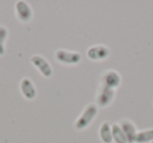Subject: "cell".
<instances>
[{"label": "cell", "mask_w": 153, "mask_h": 143, "mask_svg": "<svg viewBox=\"0 0 153 143\" xmlns=\"http://www.w3.org/2000/svg\"><path fill=\"white\" fill-rule=\"evenodd\" d=\"M99 114V107L96 103L90 102L84 106L80 115L74 120V128L78 132L85 130L90 126V124L96 120Z\"/></svg>", "instance_id": "1"}, {"label": "cell", "mask_w": 153, "mask_h": 143, "mask_svg": "<svg viewBox=\"0 0 153 143\" xmlns=\"http://www.w3.org/2000/svg\"><path fill=\"white\" fill-rule=\"evenodd\" d=\"M53 58L58 63L65 66H74L81 62L82 54L76 51L65 49H58L53 53Z\"/></svg>", "instance_id": "2"}, {"label": "cell", "mask_w": 153, "mask_h": 143, "mask_svg": "<svg viewBox=\"0 0 153 143\" xmlns=\"http://www.w3.org/2000/svg\"><path fill=\"white\" fill-rule=\"evenodd\" d=\"M115 95H117V91L107 88L103 84H99L96 92L94 103L98 105L99 109H107L112 105L115 99Z\"/></svg>", "instance_id": "3"}, {"label": "cell", "mask_w": 153, "mask_h": 143, "mask_svg": "<svg viewBox=\"0 0 153 143\" xmlns=\"http://www.w3.org/2000/svg\"><path fill=\"white\" fill-rule=\"evenodd\" d=\"M30 61L33 64V66L38 70V72L42 77L46 78V79H49V78L53 77V68L45 57H43L41 55H33L30 56Z\"/></svg>", "instance_id": "4"}, {"label": "cell", "mask_w": 153, "mask_h": 143, "mask_svg": "<svg viewBox=\"0 0 153 143\" xmlns=\"http://www.w3.org/2000/svg\"><path fill=\"white\" fill-rule=\"evenodd\" d=\"M111 51L105 44H94L91 45L86 51V56L89 60L94 62L104 61L110 57Z\"/></svg>", "instance_id": "5"}, {"label": "cell", "mask_w": 153, "mask_h": 143, "mask_svg": "<svg viewBox=\"0 0 153 143\" xmlns=\"http://www.w3.org/2000/svg\"><path fill=\"white\" fill-rule=\"evenodd\" d=\"M122 76L121 74L115 70H106L101 75L100 84L107 86L109 88L117 91L122 85Z\"/></svg>", "instance_id": "6"}, {"label": "cell", "mask_w": 153, "mask_h": 143, "mask_svg": "<svg viewBox=\"0 0 153 143\" xmlns=\"http://www.w3.org/2000/svg\"><path fill=\"white\" fill-rule=\"evenodd\" d=\"M15 15L21 23H28L34 17V11L28 2L19 0L15 3Z\"/></svg>", "instance_id": "7"}, {"label": "cell", "mask_w": 153, "mask_h": 143, "mask_svg": "<svg viewBox=\"0 0 153 143\" xmlns=\"http://www.w3.org/2000/svg\"><path fill=\"white\" fill-rule=\"evenodd\" d=\"M19 90L22 97L28 101H32L37 98V88L34 84L33 80L28 77H23L20 80Z\"/></svg>", "instance_id": "8"}, {"label": "cell", "mask_w": 153, "mask_h": 143, "mask_svg": "<svg viewBox=\"0 0 153 143\" xmlns=\"http://www.w3.org/2000/svg\"><path fill=\"white\" fill-rule=\"evenodd\" d=\"M119 125L123 130L124 134L127 137L128 143H134V138H135L136 133L138 132L137 127H136L135 123L132 120L128 119V118H122L119 122Z\"/></svg>", "instance_id": "9"}, {"label": "cell", "mask_w": 153, "mask_h": 143, "mask_svg": "<svg viewBox=\"0 0 153 143\" xmlns=\"http://www.w3.org/2000/svg\"><path fill=\"white\" fill-rule=\"evenodd\" d=\"M99 137L102 143H113L112 132H111V123L104 121L99 127Z\"/></svg>", "instance_id": "10"}, {"label": "cell", "mask_w": 153, "mask_h": 143, "mask_svg": "<svg viewBox=\"0 0 153 143\" xmlns=\"http://www.w3.org/2000/svg\"><path fill=\"white\" fill-rule=\"evenodd\" d=\"M111 132H112L113 143H128L127 137L124 134L123 130L121 128L117 122L111 123Z\"/></svg>", "instance_id": "11"}, {"label": "cell", "mask_w": 153, "mask_h": 143, "mask_svg": "<svg viewBox=\"0 0 153 143\" xmlns=\"http://www.w3.org/2000/svg\"><path fill=\"white\" fill-rule=\"evenodd\" d=\"M153 141V128L138 130L134 138V143H151Z\"/></svg>", "instance_id": "12"}, {"label": "cell", "mask_w": 153, "mask_h": 143, "mask_svg": "<svg viewBox=\"0 0 153 143\" xmlns=\"http://www.w3.org/2000/svg\"><path fill=\"white\" fill-rule=\"evenodd\" d=\"M7 37H9V30L5 25L0 24V57L5 55V44H7Z\"/></svg>", "instance_id": "13"}, {"label": "cell", "mask_w": 153, "mask_h": 143, "mask_svg": "<svg viewBox=\"0 0 153 143\" xmlns=\"http://www.w3.org/2000/svg\"><path fill=\"white\" fill-rule=\"evenodd\" d=\"M151 143H153V141H152V142H151Z\"/></svg>", "instance_id": "14"}]
</instances>
